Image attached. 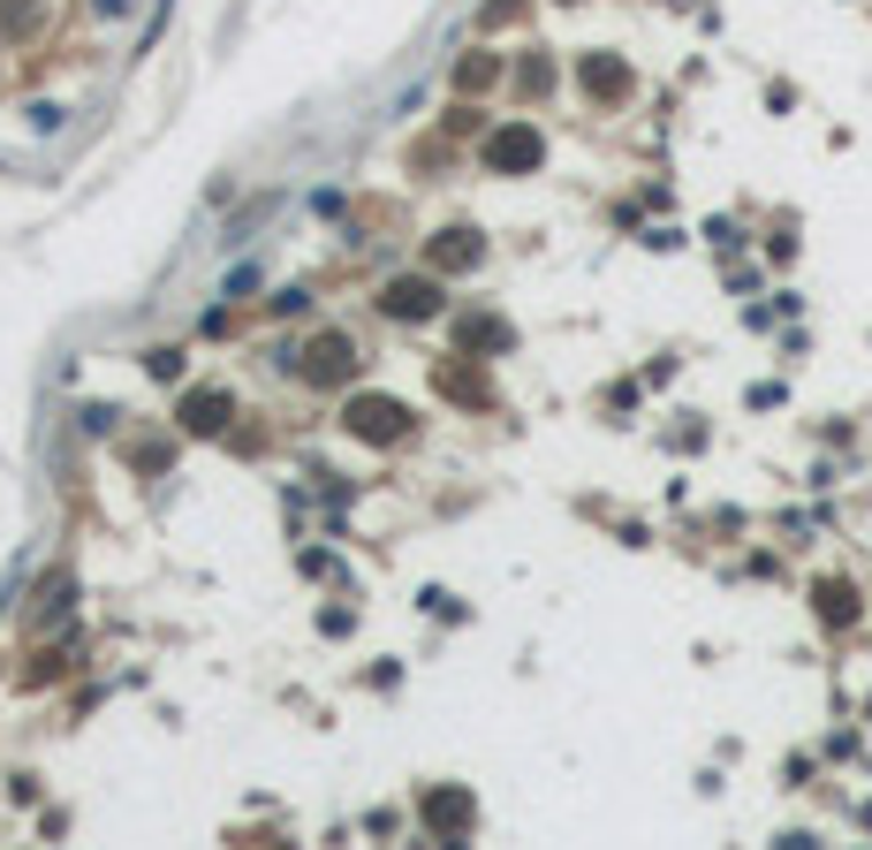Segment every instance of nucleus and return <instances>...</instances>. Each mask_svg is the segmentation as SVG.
I'll list each match as a JSON object with an SVG mask.
<instances>
[{
	"instance_id": "1",
	"label": "nucleus",
	"mask_w": 872,
	"mask_h": 850,
	"mask_svg": "<svg viewBox=\"0 0 872 850\" xmlns=\"http://www.w3.org/2000/svg\"><path fill=\"white\" fill-rule=\"evenodd\" d=\"M539 153H547V145H539V130H531V122H509V130H493V137H486V168H493V175L539 168Z\"/></svg>"
},
{
	"instance_id": "2",
	"label": "nucleus",
	"mask_w": 872,
	"mask_h": 850,
	"mask_svg": "<svg viewBox=\"0 0 872 850\" xmlns=\"http://www.w3.org/2000/svg\"><path fill=\"white\" fill-rule=\"evenodd\" d=\"M403 426H410V410H403L395 395H357V403H349V433H357V441H395Z\"/></svg>"
},
{
	"instance_id": "3",
	"label": "nucleus",
	"mask_w": 872,
	"mask_h": 850,
	"mask_svg": "<svg viewBox=\"0 0 872 850\" xmlns=\"http://www.w3.org/2000/svg\"><path fill=\"white\" fill-rule=\"evenodd\" d=\"M418 821H426V836H433V843H447V836H470V821H478V813H470V790H433Z\"/></svg>"
},
{
	"instance_id": "4",
	"label": "nucleus",
	"mask_w": 872,
	"mask_h": 850,
	"mask_svg": "<svg viewBox=\"0 0 872 850\" xmlns=\"http://www.w3.org/2000/svg\"><path fill=\"white\" fill-rule=\"evenodd\" d=\"M380 304H387L395 320H433V312H440V289L426 282V274H403V282H387V289H380Z\"/></svg>"
},
{
	"instance_id": "5",
	"label": "nucleus",
	"mask_w": 872,
	"mask_h": 850,
	"mask_svg": "<svg viewBox=\"0 0 872 850\" xmlns=\"http://www.w3.org/2000/svg\"><path fill=\"white\" fill-rule=\"evenodd\" d=\"M584 92H599V99H622V92H630V69H622L614 53H584Z\"/></svg>"
},
{
	"instance_id": "6",
	"label": "nucleus",
	"mask_w": 872,
	"mask_h": 850,
	"mask_svg": "<svg viewBox=\"0 0 872 850\" xmlns=\"http://www.w3.org/2000/svg\"><path fill=\"white\" fill-rule=\"evenodd\" d=\"M349 364H357V342L326 335V342H319V349H311V364H303V372H311V380H342Z\"/></svg>"
},
{
	"instance_id": "7",
	"label": "nucleus",
	"mask_w": 872,
	"mask_h": 850,
	"mask_svg": "<svg viewBox=\"0 0 872 850\" xmlns=\"http://www.w3.org/2000/svg\"><path fill=\"white\" fill-rule=\"evenodd\" d=\"M220 418H228V395H213V387H198V395L182 403V426H190V433H220Z\"/></svg>"
},
{
	"instance_id": "8",
	"label": "nucleus",
	"mask_w": 872,
	"mask_h": 850,
	"mask_svg": "<svg viewBox=\"0 0 872 850\" xmlns=\"http://www.w3.org/2000/svg\"><path fill=\"white\" fill-rule=\"evenodd\" d=\"M820 615H827V623H858V585L827 577V585H820Z\"/></svg>"
},
{
	"instance_id": "9",
	"label": "nucleus",
	"mask_w": 872,
	"mask_h": 850,
	"mask_svg": "<svg viewBox=\"0 0 872 850\" xmlns=\"http://www.w3.org/2000/svg\"><path fill=\"white\" fill-rule=\"evenodd\" d=\"M470 259H478V236H463V228H447L433 243V266H470Z\"/></svg>"
},
{
	"instance_id": "10",
	"label": "nucleus",
	"mask_w": 872,
	"mask_h": 850,
	"mask_svg": "<svg viewBox=\"0 0 872 850\" xmlns=\"http://www.w3.org/2000/svg\"><path fill=\"white\" fill-rule=\"evenodd\" d=\"M455 84H463V92H478V84H493V61H486V53H470V61L455 69Z\"/></svg>"
}]
</instances>
